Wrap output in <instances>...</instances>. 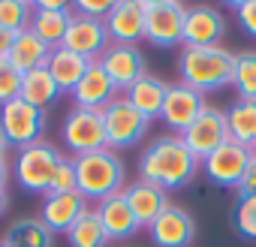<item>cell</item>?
Returning a JSON list of instances; mask_svg holds the SVG:
<instances>
[{"mask_svg": "<svg viewBox=\"0 0 256 247\" xmlns=\"http://www.w3.org/2000/svg\"><path fill=\"white\" fill-rule=\"evenodd\" d=\"M42 130H46V112L24 102L22 96L0 106V133H4L10 148H28L34 142H42Z\"/></svg>", "mask_w": 256, "mask_h": 247, "instance_id": "cell-6", "label": "cell"}, {"mask_svg": "<svg viewBox=\"0 0 256 247\" xmlns=\"http://www.w3.org/2000/svg\"><path fill=\"white\" fill-rule=\"evenodd\" d=\"M18 94H22V72L10 60H0V106L18 100Z\"/></svg>", "mask_w": 256, "mask_h": 247, "instance_id": "cell-32", "label": "cell"}, {"mask_svg": "<svg viewBox=\"0 0 256 247\" xmlns=\"http://www.w3.org/2000/svg\"><path fill=\"white\" fill-rule=\"evenodd\" d=\"M48 72H52V78H54V84H58V90L60 94H72L76 90V84L84 78V72L90 70V60H84V58H78V54H72L70 48H54L52 52V58H48Z\"/></svg>", "mask_w": 256, "mask_h": 247, "instance_id": "cell-22", "label": "cell"}, {"mask_svg": "<svg viewBox=\"0 0 256 247\" xmlns=\"http://www.w3.org/2000/svg\"><path fill=\"white\" fill-rule=\"evenodd\" d=\"M124 199L130 205V211L136 214L139 226H151L163 208H169V199H166V190L148 184V181H133L130 187H124Z\"/></svg>", "mask_w": 256, "mask_h": 247, "instance_id": "cell-19", "label": "cell"}, {"mask_svg": "<svg viewBox=\"0 0 256 247\" xmlns=\"http://www.w3.org/2000/svg\"><path fill=\"white\" fill-rule=\"evenodd\" d=\"M6 205H10V196H6V190H0V217L6 214Z\"/></svg>", "mask_w": 256, "mask_h": 247, "instance_id": "cell-40", "label": "cell"}, {"mask_svg": "<svg viewBox=\"0 0 256 247\" xmlns=\"http://www.w3.org/2000/svg\"><path fill=\"white\" fill-rule=\"evenodd\" d=\"M199 160L184 145L181 136H160L154 139L139 157V181H148L160 190H181L193 181Z\"/></svg>", "mask_w": 256, "mask_h": 247, "instance_id": "cell-1", "label": "cell"}, {"mask_svg": "<svg viewBox=\"0 0 256 247\" xmlns=\"http://www.w3.org/2000/svg\"><path fill=\"white\" fill-rule=\"evenodd\" d=\"M235 18L244 28V34L256 40V0H238L235 4Z\"/></svg>", "mask_w": 256, "mask_h": 247, "instance_id": "cell-34", "label": "cell"}, {"mask_svg": "<svg viewBox=\"0 0 256 247\" xmlns=\"http://www.w3.org/2000/svg\"><path fill=\"white\" fill-rule=\"evenodd\" d=\"M60 160H64V154L48 142H34V145L22 148L18 157H16V178H18L22 190L46 196Z\"/></svg>", "mask_w": 256, "mask_h": 247, "instance_id": "cell-5", "label": "cell"}, {"mask_svg": "<svg viewBox=\"0 0 256 247\" xmlns=\"http://www.w3.org/2000/svg\"><path fill=\"white\" fill-rule=\"evenodd\" d=\"M66 238H70V247H106L108 244V235L96 217V208H88L76 220V226L66 232Z\"/></svg>", "mask_w": 256, "mask_h": 247, "instance_id": "cell-28", "label": "cell"}, {"mask_svg": "<svg viewBox=\"0 0 256 247\" xmlns=\"http://www.w3.org/2000/svg\"><path fill=\"white\" fill-rule=\"evenodd\" d=\"M34 6H40V10H64L66 4L64 0H40V4H34Z\"/></svg>", "mask_w": 256, "mask_h": 247, "instance_id": "cell-39", "label": "cell"}, {"mask_svg": "<svg viewBox=\"0 0 256 247\" xmlns=\"http://www.w3.org/2000/svg\"><path fill=\"white\" fill-rule=\"evenodd\" d=\"M205 108V96L199 90H193L190 84L178 82V84H169L166 90V100H163V120L169 124L172 130L184 133L190 124L199 118V112Z\"/></svg>", "mask_w": 256, "mask_h": 247, "instance_id": "cell-16", "label": "cell"}, {"mask_svg": "<svg viewBox=\"0 0 256 247\" xmlns=\"http://www.w3.org/2000/svg\"><path fill=\"white\" fill-rule=\"evenodd\" d=\"M184 145L193 151V157L202 163L208 154H214L223 142H229V127H226V112L214 108V106H205L199 112V118L190 124V127L181 133Z\"/></svg>", "mask_w": 256, "mask_h": 247, "instance_id": "cell-9", "label": "cell"}, {"mask_svg": "<svg viewBox=\"0 0 256 247\" xmlns=\"http://www.w3.org/2000/svg\"><path fill=\"white\" fill-rule=\"evenodd\" d=\"M106 30L108 40H114V46H136L139 40H145L142 0H118L106 18Z\"/></svg>", "mask_w": 256, "mask_h": 247, "instance_id": "cell-15", "label": "cell"}, {"mask_svg": "<svg viewBox=\"0 0 256 247\" xmlns=\"http://www.w3.org/2000/svg\"><path fill=\"white\" fill-rule=\"evenodd\" d=\"M18 96H22L24 102L36 106V108H46V106H52V102L60 96V90H58V84H54L48 66H40V70L22 76V94H18Z\"/></svg>", "mask_w": 256, "mask_h": 247, "instance_id": "cell-26", "label": "cell"}, {"mask_svg": "<svg viewBox=\"0 0 256 247\" xmlns=\"http://www.w3.org/2000/svg\"><path fill=\"white\" fill-rule=\"evenodd\" d=\"M112 6H114L112 0H78V4H76L78 16H88V18H96V22H106Z\"/></svg>", "mask_w": 256, "mask_h": 247, "instance_id": "cell-35", "label": "cell"}, {"mask_svg": "<svg viewBox=\"0 0 256 247\" xmlns=\"http://www.w3.org/2000/svg\"><path fill=\"white\" fill-rule=\"evenodd\" d=\"M70 22H72V12L64 6V10H40L34 6V18H30V30L54 52L64 46V36L70 30Z\"/></svg>", "mask_w": 256, "mask_h": 247, "instance_id": "cell-24", "label": "cell"}, {"mask_svg": "<svg viewBox=\"0 0 256 247\" xmlns=\"http://www.w3.org/2000/svg\"><path fill=\"white\" fill-rule=\"evenodd\" d=\"M72 100H76V108H96V112H102V108L114 100V84H112V78L102 72L100 60H94L90 70L84 72V78L76 84Z\"/></svg>", "mask_w": 256, "mask_h": 247, "instance_id": "cell-20", "label": "cell"}, {"mask_svg": "<svg viewBox=\"0 0 256 247\" xmlns=\"http://www.w3.org/2000/svg\"><path fill=\"white\" fill-rule=\"evenodd\" d=\"M0 247H10V244H6V241H0Z\"/></svg>", "mask_w": 256, "mask_h": 247, "instance_id": "cell-43", "label": "cell"}, {"mask_svg": "<svg viewBox=\"0 0 256 247\" xmlns=\"http://www.w3.org/2000/svg\"><path fill=\"white\" fill-rule=\"evenodd\" d=\"M250 151H253V160H256V145H253V148H250Z\"/></svg>", "mask_w": 256, "mask_h": 247, "instance_id": "cell-42", "label": "cell"}, {"mask_svg": "<svg viewBox=\"0 0 256 247\" xmlns=\"http://www.w3.org/2000/svg\"><path fill=\"white\" fill-rule=\"evenodd\" d=\"M84 211H88V199L78 190H72V193H46L40 220L52 232H70Z\"/></svg>", "mask_w": 256, "mask_h": 247, "instance_id": "cell-17", "label": "cell"}, {"mask_svg": "<svg viewBox=\"0 0 256 247\" xmlns=\"http://www.w3.org/2000/svg\"><path fill=\"white\" fill-rule=\"evenodd\" d=\"M178 72H181L184 84H190L193 90H199L205 96L211 90H220V88L232 84L235 54L226 52L223 46H214V48H190V46H184L181 54H178Z\"/></svg>", "mask_w": 256, "mask_h": 247, "instance_id": "cell-2", "label": "cell"}, {"mask_svg": "<svg viewBox=\"0 0 256 247\" xmlns=\"http://www.w3.org/2000/svg\"><path fill=\"white\" fill-rule=\"evenodd\" d=\"M226 34V18L214 6H187L184 16V46L190 48H214Z\"/></svg>", "mask_w": 256, "mask_h": 247, "instance_id": "cell-13", "label": "cell"}, {"mask_svg": "<svg viewBox=\"0 0 256 247\" xmlns=\"http://www.w3.org/2000/svg\"><path fill=\"white\" fill-rule=\"evenodd\" d=\"M232 88L238 90V100H256V52L235 54Z\"/></svg>", "mask_w": 256, "mask_h": 247, "instance_id": "cell-29", "label": "cell"}, {"mask_svg": "<svg viewBox=\"0 0 256 247\" xmlns=\"http://www.w3.org/2000/svg\"><path fill=\"white\" fill-rule=\"evenodd\" d=\"M52 58V48L28 28L22 34H16V42H12V52H10V64L24 76V72H34L40 66H46Z\"/></svg>", "mask_w": 256, "mask_h": 247, "instance_id": "cell-23", "label": "cell"}, {"mask_svg": "<svg viewBox=\"0 0 256 247\" xmlns=\"http://www.w3.org/2000/svg\"><path fill=\"white\" fill-rule=\"evenodd\" d=\"M72 190H76V166H72V160L64 157L58 172H54V178H52L48 193H72Z\"/></svg>", "mask_w": 256, "mask_h": 247, "instance_id": "cell-33", "label": "cell"}, {"mask_svg": "<svg viewBox=\"0 0 256 247\" xmlns=\"http://www.w3.org/2000/svg\"><path fill=\"white\" fill-rule=\"evenodd\" d=\"M145 10V40L157 48L184 46V16L187 6L178 0H142Z\"/></svg>", "mask_w": 256, "mask_h": 247, "instance_id": "cell-4", "label": "cell"}, {"mask_svg": "<svg viewBox=\"0 0 256 247\" xmlns=\"http://www.w3.org/2000/svg\"><path fill=\"white\" fill-rule=\"evenodd\" d=\"M64 145L70 151H76V157L82 154H94L106 148V127H102V112L96 108H72L60 127Z\"/></svg>", "mask_w": 256, "mask_h": 247, "instance_id": "cell-8", "label": "cell"}, {"mask_svg": "<svg viewBox=\"0 0 256 247\" xmlns=\"http://www.w3.org/2000/svg\"><path fill=\"white\" fill-rule=\"evenodd\" d=\"M96 217H100L108 241H126V238H133L142 229L136 214L130 211V205H126V199H124V190L108 196V199H102L96 205Z\"/></svg>", "mask_w": 256, "mask_h": 247, "instance_id": "cell-18", "label": "cell"}, {"mask_svg": "<svg viewBox=\"0 0 256 247\" xmlns=\"http://www.w3.org/2000/svg\"><path fill=\"white\" fill-rule=\"evenodd\" d=\"M102 127H106V148L108 151L133 148L148 130V118H142L124 96H114L102 108Z\"/></svg>", "mask_w": 256, "mask_h": 247, "instance_id": "cell-7", "label": "cell"}, {"mask_svg": "<svg viewBox=\"0 0 256 247\" xmlns=\"http://www.w3.org/2000/svg\"><path fill=\"white\" fill-rule=\"evenodd\" d=\"M6 181H10V163L6 157H0V190H6Z\"/></svg>", "mask_w": 256, "mask_h": 247, "instance_id": "cell-38", "label": "cell"}, {"mask_svg": "<svg viewBox=\"0 0 256 247\" xmlns=\"http://www.w3.org/2000/svg\"><path fill=\"white\" fill-rule=\"evenodd\" d=\"M148 232H151V241L157 247H190L193 238H196V223H193V217L184 208L169 205L148 226Z\"/></svg>", "mask_w": 256, "mask_h": 247, "instance_id": "cell-14", "label": "cell"}, {"mask_svg": "<svg viewBox=\"0 0 256 247\" xmlns=\"http://www.w3.org/2000/svg\"><path fill=\"white\" fill-rule=\"evenodd\" d=\"M100 66L112 78L114 90H130L145 76V58L136 46H108L100 58Z\"/></svg>", "mask_w": 256, "mask_h": 247, "instance_id": "cell-12", "label": "cell"}, {"mask_svg": "<svg viewBox=\"0 0 256 247\" xmlns=\"http://www.w3.org/2000/svg\"><path fill=\"white\" fill-rule=\"evenodd\" d=\"M250 160H253V151L229 139L214 154H208L202 160V166H205V175H208L211 184H217V187H238V181L244 178Z\"/></svg>", "mask_w": 256, "mask_h": 247, "instance_id": "cell-10", "label": "cell"}, {"mask_svg": "<svg viewBox=\"0 0 256 247\" xmlns=\"http://www.w3.org/2000/svg\"><path fill=\"white\" fill-rule=\"evenodd\" d=\"M6 148H10V145H6V139H4V133H0V157H6Z\"/></svg>", "mask_w": 256, "mask_h": 247, "instance_id": "cell-41", "label": "cell"}, {"mask_svg": "<svg viewBox=\"0 0 256 247\" xmlns=\"http://www.w3.org/2000/svg\"><path fill=\"white\" fill-rule=\"evenodd\" d=\"M34 18V4L28 0H0V28L10 34H22L30 28Z\"/></svg>", "mask_w": 256, "mask_h": 247, "instance_id": "cell-30", "label": "cell"}, {"mask_svg": "<svg viewBox=\"0 0 256 247\" xmlns=\"http://www.w3.org/2000/svg\"><path fill=\"white\" fill-rule=\"evenodd\" d=\"M4 241L10 247H52L54 232L42 220H18L6 229Z\"/></svg>", "mask_w": 256, "mask_h": 247, "instance_id": "cell-27", "label": "cell"}, {"mask_svg": "<svg viewBox=\"0 0 256 247\" xmlns=\"http://www.w3.org/2000/svg\"><path fill=\"white\" fill-rule=\"evenodd\" d=\"M76 166V190L84 199H108L124 190V163L114 151L102 148L94 154H82L72 160Z\"/></svg>", "mask_w": 256, "mask_h": 247, "instance_id": "cell-3", "label": "cell"}, {"mask_svg": "<svg viewBox=\"0 0 256 247\" xmlns=\"http://www.w3.org/2000/svg\"><path fill=\"white\" fill-rule=\"evenodd\" d=\"M166 90H169V84L163 82V78H154V76H142L130 90H126V102H130L142 118H148V120H154V118H160L163 114V100H166Z\"/></svg>", "mask_w": 256, "mask_h": 247, "instance_id": "cell-21", "label": "cell"}, {"mask_svg": "<svg viewBox=\"0 0 256 247\" xmlns=\"http://www.w3.org/2000/svg\"><path fill=\"white\" fill-rule=\"evenodd\" d=\"M12 42H16V34L0 28V60H10V52H12Z\"/></svg>", "mask_w": 256, "mask_h": 247, "instance_id": "cell-37", "label": "cell"}, {"mask_svg": "<svg viewBox=\"0 0 256 247\" xmlns=\"http://www.w3.org/2000/svg\"><path fill=\"white\" fill-rule=\"evenodd\" d=\"M64 48H70L72 54L84 58V60H96L106 54L108 48V30H106V22H96V18H88V16H72L70 22V30L64 36Z\"/></svg>", "mask_w": 256, "mask_h": 247, "instance_id": "cell-11", "label": "cell"}, {"mask_svg": "<svg viewBox=\"0 0 256 247\" xmlns=\"http://www.w3.org/2000/svg\"><path fill=\"white\" fill-rule=\"evenodd\" d=\"M235 229L241 238L256 241V196L253 199H238L235 205Z\"/></svg>", "mask_w": 256, "mask_h": 247, "instance_id": "cell-31", "label": "cell"}, {"mask_svg": "<svg viewBox=\"0 0 256 247\" xmlns=\"http://www.w3.org/2000/svg\"><path fill=\"white\" fill-rule=\"evenodd\" d=\"M226 127H229V139L253 148L256 145V100H238L226 108Z\"/></svg>", "mask_w": 256, "mask_h": 247, "instance_id": "cell-25", "label": "cell"}, {"mask_svg": "<svg viewBox=\"0 0 256 247\" xmlns=\"http://www.w3.org/2000/svg\"><path fill=\"white\" fill-rule=\"evenodd\" d=\"M238 199H253L256 196V160H250V166H247V172H244V178L238 181Z\"/></svg>", "mask_w": 256, "mask_h": 247, "instance_id": "cell-36", "label": "cell"}]
</instances>
